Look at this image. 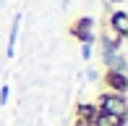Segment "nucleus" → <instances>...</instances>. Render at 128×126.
<instances>
[{
  "instance_id": "f257e3e1",
  "label": "nucleus",
  "mask_w": 128,
  "mask_h": 126,
  "mask_svg": "<svg viewBox=\"0 0 128 126\" xmlns=\"http://www.w3.org/2000/svg\"><path fill=\"white\" fill-rule=\"evenodd\" d=\"M104 110L110 113V116H123V102L118 100V97H104Z\"/></svg>"
},
{
  "instance_id": "f03ea898",
  "label": "nucleus",
  "mask_w": 128,
  "mask_h": 126,
  "mask_svg": "<svg viewBox=\"0 0 128 126\" xmlns=\"http://www.w3.org/2000/svg\"><path fill=\"white\" fill-rule=\"evenodd\" d=\"M112 24H115V29H118L120 34H126V32H128V19H126V13H115Z\"/></svg>"
},
{
  "instance_id": "7ed1b4c3",
  "label": "nucleus",
  "mask_w": 128,
  "mask_h": 126,
  "mask_svg": "<svg viewBox=\"0 0 128 126\" xmlns=\"http://www.w3.org/2000/svg\"><path fill=\"white\" fill-rule=\"evenodd\" d=\"M118 118H120V116H110V113H107V116L100 118V126H120Z\"/></svg>"
}]
</instances>
